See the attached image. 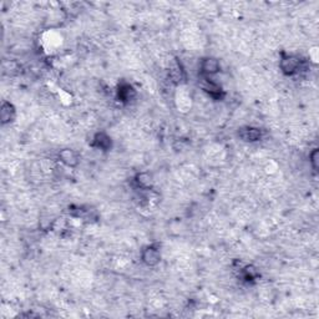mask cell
<instances>
[{
    "label": "cell",
    "instance_id": "2",
    "mask_svg": "<svg viewBox=\"0 0 319 319\" xmlns=\"http://www.w3.org/2000/svg\"><path fill=\"white\" fill-rule=\"evenodd\" d=\"M141 261L147 267H155L161 262V248L156 243L146 246L141 251Z\"/></svg>",
    "mask_w": 319,
    "mask_h": 319
},
{
    "label": "cell",
    "instance_id": "5",
    "mask_svg": "<svg viewBox=\"0 0 319 319\" xmlns=\"http://www.w3.org/2000/svg\"><path fill=\"white\" fill-rule=\"evenodd\" d=\"M59 161L62 163H64L67 167H76L79 165V155L76 151L71 149H64L59 152L58 155Z\"/></svg>",
    "mask_w": 319,
    "mask_h": 319
},
{
    "label": "cell",
    "instance_id": "6",
    "mask_svg": "<svg viewBox=\"0 0 319 319\" xmlns=\"http://www.w3.org/2000/svg\"><path fill=\"white\" fill-rule=\"evenodd\" d=\"M91 146L97 150H101V151H109L112 146L111 137H110L106 132L95 133V136H94L93 138V142H91Z\"/></svg>",
    "mask_w": 319,
    "mask_h": 319
},
{
    "label": "cell",
    "instance_id": "1",
    "mask_svg": "<svg viewBox=\"0 0 319 319\" xmlns=\"http://www.w3.org/2000/svg\"><path fill=\"white\" fill-rule=\"evenodd\" d=\"M304 62L299 56L293 55V54H281V60H279V67L281 71L286 75V76H294V75L299 74L303 69Z\"/></svg>",
    "mask_w": 319,
    "mask_h": 319
},
{
    "label": "cell",
    "instance_id": "8",
    "mask_svg": "<svg viewBox=\"0 0 319 319\" xmlns=\"http://www.w3.org/2000/svg\"><path fill=\"white\" fill-rule=\"evenodd\" d=\"M136 95V91L130 84L128 83H121L117 88V98H119V101L121 102H130Z\"/></svg>",
    "mask_w": 319,
    "mask_h": 319
},
{
    "label": "cell",
    "instance_id": "10",
    "mask_svg": "<svg viewBox=\"0 0 319 319\" xmlns=\"http://www.w3.org/2000/svg\"><path fill=\"white\" fill-rule=\"evenodd\" d=\"M241 273H242V277L245 281L247 282H251V281H255L259 277V273H258L257 268L253 266H245L242 269H241Z\"/></svg>",
    "mask_w": 319,
    "mask_h": 319
},
{
    "label": "cell",
    "instance_id": "3",
    "mask_svg": "<svg viewBox=\"0 0 319 319\" xmlns=\"http://www.w3.org/2000/svg\"><path fill=\"white\" fill-rule=\"evenodd\" d=\"M221 70V64H220V60L216 58H211V56H207V58H203L202 62H201V65H199V72L203 77H211L213 75L218 74Z\"/></svg>",
    "mask_w": 319,
    "mask_h": 319
},
{
    "label": "cell",
    "instance_id": "9",
    "mask_svg": "<svg viewBox=\"0 0 319 319\" xmlns=\"http://www.w3.org/2000/svg\"><path fill=\"white\" fill-rule=\"evenodd\" d=\"M15 107H14L10 102H3V105H1V112H0L1 124H3V125L10 124L11 121H14V119H15Z\"/></svg>",
    "mask_w": 319,
    "mask_h": 319
},
{
    "label": "cell",
    "instance_id": "7",
    "mask_svg": "<svg viewBox=\"0 0 319 319\" xmlns=\"http://www.w3.org/2000/svg\"><path fill=\"white\" fill-rule=\"evenodd\" d=\"M133 182H135L136 187L142 191H150L154 187V178L150 173L147 172H140L133 177Z\"/></svg>",
    "mask_w": 319,
    "mask_h": 319
},
{
    "label": "cell",
    "instance_id": "4",
    "mask_svg": "<svg viewBox=\"0 0 319 319\" xmlns=\"http://www.w3.org/2000/svg\"><path fill=\"white\" fill-rule=\"evenodd\" d=\"M238 137L245 142H257L261 141L263 137V130L253 126H245L238 130Z\"/></svg>",
    "mask_w": 319,
    "mask_h": 319
},
{
    "label": "cell",
    "instance_id": "11",
    "mask_svg": "<svg viewBox=\"0 0 319 319\" xmlns=\"http://www.w3.org/2000/svg\"><path fill=\"white\" fill-rule=\"evenodd\" d=\"M318 155H319V150L318 149H314L313 151L311 152V155H309V162H311L312 168H313V170L316 171V172L318 171V167H319Z\"/></svg>",
    "mask_w": 319,
    "mask_h": 319
}]
</instances>
